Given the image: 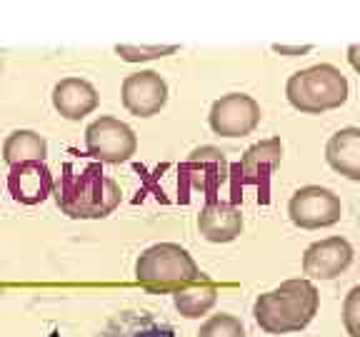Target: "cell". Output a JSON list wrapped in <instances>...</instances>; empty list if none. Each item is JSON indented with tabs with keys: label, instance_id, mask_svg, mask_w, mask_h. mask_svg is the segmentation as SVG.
I'll return each instance as SVG.
<instances>
[{
	"label": "cell",
	"instance_id": "obj_22",
	"mask_svg": "<svg viewBox=\"0 0 360 337\" xmlns=\"http://www.w3.org/2000/svg\"><path fill=\"white\" fill-rule=\"evenodd\" d=\"M273 51L276 53H290V55H300V53H308L310 48L305 45V48H285V45H273Z\"/></svg>",
	"mask_w": 360,
	"mask_h": 337
},
{
	"label": "cell",
	"instance_id": "obj_1",
	"mask_svg": "<svg viewBox=\"0 0 360 337\" xmlns=\"http://www.w3.org/2000/svg\"><path fill=\"white\" fill-rule=\"evenodd\" d=\"M53 197L63 215L73 220H103L123 200L120 185L96 160H68L53 180Z\"/></svg>",
	"mask_w": 360,
	"mask_h": 337
},
{
	"label": "cell",
	"instance_id": "obj_7",
	"mask_svg": "<svg viewBox=\"0 0 360 337\" xmlns=\"http://www.w3.org/2000/svg\"><path fill=\"white\" fill-rule=\"evenodd\" d=\"M263 110L258 100L245 93H228L210 105L208 125L220 138H245L260 125Z\"/></svg>",
	"mask_w": 360,
	"mask_h": 337
},
{
	"label": "cell",
	"instance_id": "obj_11",
	"mask_svg": "<svg viewBox=\"0 0 360 337\" xmlns=\"http://www.w3.org/2000/svg\"><path fill=\"white\" fill-rule=\"evenodd\" d=\"M8 190L22 205H38L53 195V173L45 163H20L8 173Z\"/></svg>",
	"mask_w": 360,
	"mask_h": 337
},
{
	"label": "cell",
	"instance_id": "obj_13",
	"mask_svg": "<svg viewBox=\"0 0 360 337\" xmlns=\"http://www.w3.org/2000/svg\"><path fill=\"white\" fill-rule=\"evenodd\" d=\"M283 160V143L281 138H268L255 145H250L240 157V180L243 185H268V180L278 170Z\"/></svg>",
	"mask_w": 360,
	"mask_h": 337
},
{
	"label": "cell",
	"instance_id": "obj_20",
	"mask_svg": "<svg viewBox=\"0 0 360 337\" xmlns=\"http://www.w3.org/2000/svg\"><path fill=\"white\" fill-rule=\"evenodd\" d=\"M178 45H115V53L125 62H146L158 60V58L173 55L178 53Z\"/></svg>",
	"mask_w": 360,
	"mask_h": 337
},
{
	"label": "cell",
	"instance_id": "obj_15",
	"mask_svg": "<svg viewBox=\"0 0 360 337\" xmlns=\"http://www.w3.org/2000/svg\"><path fill=\"white\" fill-rule=\"evenodd\" d=\"M98 337H175V330L146 310H123L112 315Z\"/></svg>",
	"mask_w": 360,
	"mask_h": 337
},
{
	"label": "cell",
	"instance_id": "obj_21",
	"mask_svg": "<svg viewBox=\"0 0 360 337\" xmlns=\"http://www.w3.org/2000/svg\"><path fill=\"white\" fill-rule=\"evenodd\" d=\"M358 295H360V287H353L345 300V327H348L350 337H360L358 335V325H355V310H358Z\"/></svg>",
	"mask_w": 360,
	"mask_h": 337
},
{
	"label": "cell",
	"instance_id": "obj_17",
	"mask_svg": "<svg viewBox=\"0 0 360 337\" xmlns=\"http://www.w3.org/2000/svg\"><path fill=\"white\" fill-rule=\"evenodd\" d=\"M48 157V143L35 130H13L3 143V160L8 165L20 163H45Z\"/></svg>",
	"mask_w": 360,
	"mask_h": 337
},
{
	"label": "cell",
	"instance_id": "obj_9",
	"mask_svg": "<svg viewBox=\"0 0 360 337\" xmlns=\"http://www.w3.org/2000/svg\"><path fill=\"white\" fill-rule=\"evenodd\" d=\"M228 157L223 150L213 145H202L188 155V160L180 165V175L188 180V185L193 190H200L210 197V202L215 200V192L218 187L228 180Z\"/></svg>",
	"mask_w": 360,
	"mask_h": 337
},
{
	"label": "cell",
	"instance_id": "obj_4",
	"mask_svg": "<svg viewBox=\"0 0 360 337\" xmlns=\"http://www.w3.org/2000/svg\"><path fill=\"white\" fill-rule=\"evenodd\" d=\"M348 93V78L340 73V67L330 65V62L298 70L285 83L288 103L305 115H321V112L345 105Z\"/></svg>",
	"mask_w": 360,
	"mask_h": 337
},
{
	"label": "cell",
	"instance_id": "obj_16",
	"mask_svg": "<svg viewBox=\"0 0 360 337\" xmlns=\"http://www.w3.org/2000/svg\"><path fill=\"white\" fill-rule=\"evenodd\" d=\"M326 160L335 173L360 180V130L355 125L338 130L326 145Z\"/></svg>",
	"mask_w": 360,
	"mask_h": 337
},
{
	"label": "cell",
	"instance_id": "obj_18",
	"mask_svg": "<svg viewBox=\"0 0 360 337\" xmlns=\"http://www.w3.org/2000/svg\"><path fill=\"white\" fill-rule=\"evenodd\" d=\"M218 303V285H215L210 277L202 275L198 282H193L186 290H178L173 295V305L183 317L188 320H195V317H202L208 315L210 310Z\"/></svg>",
	"mask_w": 360,
	"mask_h": 337
},
{
	"label": "cell",
	"instance_id": "obj_6",
	"mask_svg": "<svg viewBox=\"0 0 360 337\" xmlns=\"http://www.w3.org/2000/svg\"><path fill=\"white\" fill-rule=\"evenodd\" d=\"M288 215H290L292 225H298L303 230H321V227L340 223L343 202L328 187L305 185L292 192L290 202H288Z\"/></svg>",
	"mask_w": 360,
	"mask_h": 337
},
{
	"label": "cell",
	"instance_id": "obj_3",
	"mask_svg": "<svg viewBox=\"0 0 360 337\" xmlns=\"http://www.w3.org/2000/svg\"><path fill=\"white\" fill-rule=\"evenodd\" d=\"M202 277L200 267L186 247L175 242H158L143 250L135 260V280L143 290L155 295H175Z\"/></svg>",
	"mask_w": 360,
	"mask_h": 337
},
{
	"label": "cell",
	"instance_id": "obj_19",
	"mask_svg": "<svg viewBox=\"0 0 360 337\" xmlns=\"http://www.w3.org/2000/svg\"><path fill=\"white\" fill-rule=\"evenodd\" d=\"M198 337H248V332L240 317H236L231 312H220L202 322L200 330H198Z\"/></svg>",
	"mask_w": 360,
	"mask_h": 337
},
{
	"label": "cell",
	"instance_id": "obj_10",
	"mask_svg": "<svg viewBox=\"0 0 360 337\" xmlns=\"http://www.w3.org/2000/svg\"><path fill=\"white\" fill-rule=\"evenodd\" d=\"M353 245L345 237H326L303 253V272L313 280H335L353 265Z\"/></svg>",
	"mask_w": 360,
	"mask_h": 337
},
{
	"label": "cell",
	"instance_id": "obj_2",
	"mask_svg": "<svg viewBox=\"0 0 360 337\" xmlns=\"http://www.w3.org/2000/svg\"><path fill=\"white\" fill-rule=\"evenodd\" d=\"M321 308V292L305 277L285 280L253 303V317L260 330L268 335H290L300 332L313 322Z\"/></svg>",
	"mask_w": 360,
	"mask_h": 337
},
{
	"label": "cell",
	"instance_id": "obj_14",
	"mask_svg": "<svg viewBox=\"0 0 360 337\" xmlns=\"http://www.w3.org/2000/svg\"><path fill=\"white\" fill-rule=\"evenodd\" d=\"M198 232L208 242H233L243 232V213L233 202L213 200L198 215Z\"/></svg>",
	"mask_w": 360,
	"mask_h": 337
},
{
	"label": "cell",
	"instance_id": "obj_5",
	"mask_svg": "<svg viewBox=\"0 0 360 337\" xmlns=\"http://www.w3.org/2000/svg\"><path fill=\"white\" fill-rule=\"evenodd\" d=\"M85 150L96 163H128L138 150V138L128 123L110 115H101L85 128Z\"/></svg>",
	"mask_w": 360,
	"mask_h": 337
},
{
	"label": "cell",
	"instance_id": "obj_12",
	"mask_svg": "<svg viewBox=\"0 0 360 337\" xmlns=\"http://www.w3.org/2000/svg\"><path fill=\"white\" fill-rule=\"evenodd\" d=\"M101 105V95L93 83L83 78H63L53 88V107L65 120H80Z\"/></svg>",
	"mask_w": 360,
	"mask_h": 337
},
{
	"label": "cell",
	"instance_id": "obj_8",
	"mask_svg": "<svg viewBox=\"0 0 360 337\" xmlns=\"http://www.w3.org/2000/svg\"><path fill=\"white\" fill-rule=\"evenodd\" d=\"M123 105L135 118H153L163 110L168 103V83L155 70H141L130 73L120 88Z\"/></svg>",
	"mask_w": 360,
	"mask_h": 337
}]
</instances>
